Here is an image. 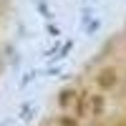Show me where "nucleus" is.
Returning a JSON list of instances; mask_svg holds the SVG:
<instances>
[{
	"label": "nucleus",
	"mask_w": 126,
	"mask_h": 126,
	"mask_svg": "<svg viewBox=\"0 0 126 126\" xmlns=\"http://www.w3.org/2000/svg\"><path fill=\"white\" fill-rule=\"evenodd\" d=\"M103 109H106V98L96 93V96H91V116H101Z\"/></svg>",
	"instance_id": "f03ea898"
},
{
	"label": "nucleus",
	"mask_w": 126,
	"mask_h": 126,
	"mask_svg": "<svg viewBox=\"0 0 126 126\" xmlns=\"http://www.w3.org/2000/svg\"><path fill=\"white\" fill-rule=\"evenodd\" d=\"M58 124H61V126H78V121H76V119H71V116H61Z\"/></svg>",
	"instance_id": "39448f33"
},
{
	"label": "nucleus",
	"mask_w": 126,
	"mask_h": 126,
	"mask_svg": "<svg viewBox=\"0 0 126 126\" xmlns=\"http://www.w3.org/2000/svg\"><path fill=\"white\" fill-rule=\"evenodd\" d=\"M71 98H73V91H71V88L61 91V93H58V106H61V109H66L68 103H71Z\"/></svg>",
	"instance_id": "7ed1b4c3"
},
{
	"label": "nucleus",
	"mask_w": 126,
	"mask_h": 126,
	"mask_svg": "<svg viewBox=\"0 0 126 126\" xmlns=\"http://www.w3.org/2000/svg\"><path fill=\"white\" fill-rule=\"evenodd\" d=\"M116 81H119V73H116V68H111V66L101 68V71H98V76H96V83H98V88H101V91L113 88V86H116Z\"/></svg>",
	"instance_id": "f257e3e1"
},
{
	"label": "nucleus",
	"mask_w": 126,
	"mask_h": 126,
	"mask_svg": "<svg viewBox=\"0 0 126 126\" xmlns=\"http://www.w3.org/2000/svg\"><path fill=\"white\" fill-rule=\"evenodd\" d=\"M76 119H83V116H86V98H78L76 101Z\"/></svg>",
	"instance_id": "20e7f679"
},
{
	"label": "nucleus",
	"mask_w": 126,
	"mask_h": 126,
	"mask_svg": "<svg viewBox=\"0 0 126 126\" xmlns=\"http://www.w3.org/2000/svg\"><path fill=\"white\" fill-rule=\"evenodd\" d=\"M119 126H126V124H119Z\"/></svg>",
	"instance_id": "423d86ee"
}]
</instances>
